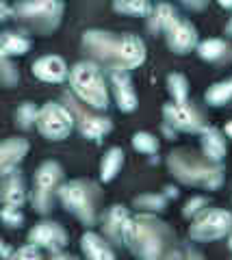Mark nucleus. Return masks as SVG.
Returning a JSON list of instances; mask_svg holds the SVG:
<instances>
[{"label": "nucleus", "mask_w": 232, "mask_h": 260, "mask_svg": "<svg viewBox=\"0 0 232 260\" xmlns=\"http://www.w3.org/2000/svg\"><path fill=\"white\" fill-rule=\"evenodd\" d=\"M81 44L91 59L107 72L115 68L137 70L146 63V44L132 32H113L102 28H89L83 32Z\"/></svg>", "instance_id": "f257e3e1"}, {"label": "nucleus", "mask_w": 232, "mask_h": 260, "mask_svg": "<svg viewBox=\"0 0 232 260\" xmlns=\"http://www.w3.org/2000/svg\"><path fill=\"white\" fill-rule=\"evenodd\" d=\"M122 245L130 249V254L146 260L182 256V251L176 249L178 247L176 232L165 221L156 219L154 213H139L128 217L122 234Z\"/></svg>", "instance_id": "f03ea898"}, {"label": "nucleus", "mask_w": 232, "mask_h": 260, "mask_svg": "<svg viewBox=\"0 0 232 260\" xmlns=\"http://www.w3.org/2000/svg\"><path fill=\"white\" fill-rule=\"evenodd\" d=\"M167 169L180 184L206 191L219 189L226 178V169L221 162H213L204 154H197L189 148H178L167 154Z\"/></svg>", "instance_id": "7ed1b4c3"}, {"label": "nucleus", "mask_w": 232, "mask_h": 260, "mask_svg": "<svg viewBox=\"0 0 232 260\" xmlns=\"http://www.w3.org/2000/svg\"><path fill=\"white\" fill-rule=\"evenodd\" d=\"M72 93L87 107L105 113L111 104L109 85L105 80V72L95 61H78L70 70Z\"/></svg>", "instance_id": "20e7f679"}, {"label": "nucleus", "mask_w": 232, "mask_h": 260, "mask_svg": "<svg viewBox=\"0 0 232 260\" xmlns=\"http://www.w3.org/2000/svg\"><path fill=\"white\" fill-rule=\"evenodd\" d=\"M57 198L61 206L74 215L78 221L85 223L87 228H93L98 221V202H100V186L93 180H70L59 186Z\"/></svg>", "instance_id": "39448f33"}, {"label": "nucleus", "mask_w": 232, "mask_h": 260, "mask_svg": "<svg viewBox=\"0 0 232 260\" xmlns=\"http://www.w3.org/2000/svg\"><path fill=\"white\" fill-rule=\"evenodd\" d=\"M63 11H65L63 0H18L13 3V18L39 35H50L57 30L63 20Z\"/></svg>", "instance_id": "423d86ee"}, {"label": "nucleus", "mask_w": 232, "mask_h": 260, "mask_svg": "<svg viewBox=\"0 0 232 260\" xmlns=\"http://www.w3.org/2000/svg\"><path fill=\"white\" fill-rule=\"evenodd\" d=\"M63 184V167L57 160H46L37 167L33 178V191H30V204L39 215L50 213L54 206V195Z\"/></svg>", "instance_id": "0eeeda50"}, {"label": "nucleus", "mask_w": 232, "mask_h": 260, "mask_svg": "<svg viewBox=\"0 0 232 260\" xmlns=\"http://www.w3.org/2000/svg\"><path fill=\"white\" fill-rule=\"evenodd\" d=\"M74 126H76V119H74V113H72V109L68 104L57 102V100H48L46 104L39 107L37 130L44 139L63 141L70 137Z\"/></svg>", "instance_id": "6e6552de"}, {"label": "nucleus", "mask_w": 232, "mask_h": 260, "mask_svg": "<svg viewBox=\"0 0 232 260\" xmlns=\"http://www.w3.org/2000/svg\"><path fill=\"white\" fill-rule=\"evenodd\" d=\"M232 232V213L223 208H206L189 225V239L195 243H211L226 239Z\"/></svg>", "instance_id": "1a4fd4ad"}, {"label": "nucleus", "mask_w": 232, "mask_h": 260, "mask_svg": "<svg viewBox=\"0 0 232 260\" xmlns=\"http://www.w3.org/2000/svg\"><path fill=\"white\" fill-rule=\"evenodd\" d=\"M68 107L74 113L76 119V128L81 130V135L89 141H102L105 137L113 130V121H111L107 115H102V111H95L91 107H87L85 102H81L78 98H70Z\"/></svg>", "instance_id": "9d476101"}, {"label": "nucleus", "mask_w": 232, "mask_h": 260, "mask_svg": "<svg viewBox=\"0 0 232 260\" xmlns=\"http://www.w3.org/2000/svg\"><path fill=\"white\" fill-rule=\"evenodd\" d=\"M163 121L178 133L200 135L206 128V119L193 102H167L163 104Z\"/></svg>", "instance_id": "9b49d317"}, {"label": "nucleus", "mask_w": 232, "mask_h": 260, "mask_svg": "<svg viewBox=\"0 0 232 260\" xmlns=\"http://www.w3.org/2000/svg\"><path fill=\"white\" fill-rule=\"evenodd\" d=\"M28 243H35L42 249H46L48 254H57V251H63L68 247V232L65 228L57 221H42L35 223L28 230Z\"/></svg>", "instance_id": "f8f14e48"}, {"label": "nucleus", "mask_w": 232, "mask_h": 260, "mask_svg": "<svg viewBox=\"0 0 232 260\" xmlns=\"http://www.w3.org/2000/svg\"><path fill=\"white\" fill-rule=\"evenodd\" d=\"M107 76H109L111 91H113L117 109L122 113H132L137 109L139 100H137V93H135V87H132V80H130V70L115 68V70H109Z\"/></svg>", "instance_id": "ddd939ff"}, {"label": "nucleus", "mask_w": 232, "mask_h": 260, "mask_svg": "<svg viewBox=\"0 0 232 260\" xmlns=\"http://www.w3.org/2000/svg\"><path fill=\"white\" fill-rule=\"evenodd\" d=\"M165 42L174 54H189L191 50L197 48L200 39H197V30L193 24L185 18H178L165 30Z\"/></svg>", "instance_id": "4468645a"}, {"label": "nucleus", "mask_w": 232, "mask_h": 260, "mask_svg": "<svg viewBox=\"0 0 232 260\" xmlns=\"http://www.w3.org/2000/svg\"><path fill=\"white\" fill-rule=\"evenodd\" d=\"M30 74H33L37 80H42V83L59 85V83H65L70 78V68L61 56L46 54V56H39V59L33 61V65H30Z\"/></svg>", "instance_id": "2eb2a0df"}, {"label": "nucleus", "mask_w": 232, "mask_h": 260, "mask_svg": "<svg viewBox=\"0 0 232 260\" xmlns=\"http://www.w3.org/2000/svg\"><path fill=\"white\" fill-rule=\"evenodd\" d=\"M28 150H30V143L24 137H9V139H5L3 145H0V174L11 172V169L18 167L26 158Z\"/></svg>", "instance_id": "dca6fc26"}, {"label": "nucleus", "mask_w": 232, "mask_h": 260, "mask_svg": "<svg viewBox=\"0 0 232 260\" xmlns=\"http://www.w3.org/2000/svg\"><path fill=\"white\" fill-rule=\"evenodd\" d=\"M200 145H202V154L206 158L223 165V158L228 154V145H226V135L221 130H217L215 126H206L200 133Z\"/></svg>", "instance_id": "f3484780"}, {"label": "nucleus", "mask_w": 232, "mask_h": 260, "mask_svg": "<svg viewBox=\"0 0 232 260\" xmlns=\"http://www.w3.org/2000/svg\"><path fill=\"white\" fill-rule=\"evenodd\" d=\"M3 176V186H0V195H3V204L22 206L26 202V186H24V178L20 169L15 167L11 172L0 174Z\"/></svg>", "instance_id": "a211bd4d"}, {"label": "nucleus", "mask_w": 232, "mask_h": 260, "mask_svg": "<svg viewBox=\"0 0 232 260\" xmlns=\"http://www.w3.org/2000/svg\"><path fill=\"white\" fill-rule=\"evenodd\" d=\"M128 208L122 206V204H115L111 206L105 217H102V228H105V234L111 243H122V234H124V225L128 221Z\"/></svg>", "instance_id": "6ab92c4d"}, {"label": "nucleus", "mask_w": 232, "mask_h": 260, "mask_svg": "<svg viewBox=\"0 0 232 260\" xmlns=\"http://www.w3.org/2000/svg\"><path fill=\"white\" fill-rule=\"evenodd\" d=\"M81 251H83V256L91 260H113L115 258L113 247L100 234H95L91 230H87L81 237Z\"/></svg>", "instance_id": "aec40b11"}, {"label": "nucleus", "mask_w": 232, "mask_h": 260, "mask_svg": "<svg viewBox=\"0 0 232 260\" xmlns=\"http://www.w3.org/2000/svg\"><path fill=\"white\" fill-rule=\"evenodd\" d=\"M178 18H180L178 11H176L170 3H158L154 9H152V13L148 15V30L152 35H158V32L165 35V30Z\"/></svg>", "instance_id": "412c9836"}, {"label": "nucleus", "mask_w": 232, "mask_h": 260, "mask_svg": "<svg viewBox=\"0 0 232 260\" xmlns=\"http://www.w3.org/2000/svg\"><path fill=\"white\" fill-rule=\"evenodd\" d=\"M197 56L202 61H209V63H219L223 59H228L232 54V48L226 39H219V37H211V39H204L200 42L195 48Z\"/></svg>", "instance_id": "4be33fe9"}, {"label": "nucleus", "mask_w": 232, "mask_h": 260, "mask_svg": "<svg viewBox=\"0 0 232 260\" xmlns=\"http://www.w3.org/2000/svg\"><path fill=\"white\" fill-rule=\"evenodd\" d=\"M30 50V39L20 35V32H13V30H5L0 35V56H22Z\"/></svg>", "instance_id": "5701e85b"}, {"label": "nucleus", "mask_w": 232, "mask_h": 260, "mask_svg": "<svg viewBox=\"0 0 232 260\" xmlns=\"http://www.w3.org/2000/svg\"><path fill=\"white\" fill-rule=\"evenodd\" d=\"M124 150L122 148H109L105 152V156H102L100 160V180L102 182H111V180H115L117 174L122 172V167H124Z\"/></svg>", "instance_id": "b1692460"}, {"label": "nucleus", "mask_w": 232, "mask_h": 260, "mask_svg": "<svg viewBox=\"0 0 232 260\" xmlns=\"http://www.w3.org/2000/svg\"><path fill=\"white\" fill-rule=\"evenodd\" d=\"M204 102L209 107H226L232 102V76L226 80H219V83L211 85L204 91Z\"/></svg>", "instance_id": "393cba45"}, {"label": "nucleus", "mask_w": 232, "mask_h": 260, "mask_svg": "<svg viewBox=\"0 0 232 260\" xmlns=\"http://www.w3.org/2000/svg\"><path fill=\"white\" fill-rule=\"evenodd\" d=\"M132 206L141 213H163L167 208V195L165 193H141L132 200Z\"/></svg>", "instance_id": "a878e982"}, {"label": "nucleus", "mask_w": 232, "mask_h": 260, "mask_svg": "<svg viewBox=\"0 0 232 260\" xmlns=\"http://www.w3.org/2000/svg\"><path fill=\"white\" fill-rule=\"evenodd\" d=\"M37 117H39V107H35L33 102H22L13 111V124L20 130L37 128Z\"/></svg>", "instance_id": "bb28decb"}, {"label": "nucleus", "mask_w": 232, "mask_h": 260, "mask_svg": "<svg viewBox=\"0 0 232 260\" xmlns=\"http://www.w3.org/2000/svg\"><path fill=\"white\" fill-rule=\"evenodd\" d=\"M167 93L174 102H187L189 100V80L185 74L172 72L167 74Z\"/></svg>", "instance_id": "cd10ccee"}, {"label": "nucleus", "mask_w": 232, "mask_h": 260, "mask_svg": "<svg viewBox=\"0 0 232 260\" xmlns=\"http://www.w3.org/2000/svg\"><path fill=\"white\" fill-rule=\"evenodd\" d=\"M150 0H113V11L122 15H150L152 13Z\"/></svg>", "instance_id": "c85d7f7f"}, {"label": "nucleus", "mask_w": 232, "mask_h": 260, "mask_svg": "<svg viewBox=\"0 0 232 260\" xmlns=\"http://www.w3.org/2000/svg\"><path fill=\"white\" fill-rule=\"evenodd\" d=\"M130 143H132V148L137 152L148 154V156H154V154H158V139L152 133H146V130L135 133Z\"/></svg>", "instance_id": "c756f323"}, {"label": "nucleus", "mask_w": 232, "mask_h": 260, "mask_svg": "<svg viewBox=\"0 0 232 260\" xmlns=\"http://www.w3.org/2000/svg\"><path fill=\"white\" fill-rule=\"evenodd\" d=\"M209 206H211V198H206V195H193V198H189L185 202L182 215H185L187 219H195L200 213H204Z\"/></svg>", "instance_id": "7c9ffc66"}, {"label": "nucleus", "mask_w": 232, "mask_h": 260, "mask_svg": "<svg viewBox=\"0 0 232 260\" xmlns=\"http://www.w3.org/2000/svg\"><path fill=\"white\" fill-rule=\"evenodd\" d=\"M0 74H3V85L7 89H11L20 83V72L15 70V65L9 56H3V61H0Z\"/></svg>", "instance_id": "2f4dec72"}, {"label": "nucleus", "mask_w": 232, "mask_h": 260, "mask_svg": "<svg viewBox=\"0 0 232 260\" xmlns=\"http://www.w3.org/2000/svg\"><path fill=\"white\" fill-rule=\"evenodd\" d=\"M3 221H5V225H9V228H20L22 221H24V215L20 213V206L5 204V208H3Z\"/></svg>", "instance_id": "473e14b6"}, {"label": "nucleus", "mask_w": 232, "mask_h": 260, "mask_svg": "<svg viewBox=\"0 0 232 260\" xmlns=\"http://www.w3.org/2000/svg\"><path fill=\"white\" fill-rule=\"evenodd\" d=\"M13 258H33V260H37V258H42V247L35 245V243H26L24 247L15 249Z\"/></svg>", "instance_id": "72a5a7b5"}, {"label": "nucleus", "mask_w": 232, "mask_h": 260, "mask_svg": "<svg viewBox=\"0 0 232 260\" xmlns=\"http://www.w3.org/2000/svg\"><path fill=\"white\" fill-rule=\"evenodd\" d=\"M180 5L189 11H202V9H206L209 0H180Z\"/></svg>", "instance_id": "f704fd0d"}, {"label": "nucleus", "mask_w": 232, "mask_h": 260, "mask_svg": "<svg viewBox=\"0 0 232 260\" xmlns=\"http://www.w3.org/2000/svg\"><path fill=\"white\" fill-rule=\"evenodd\" d=\"M11 18H13V5H9L7 0H3V3H0V20L7 22Z\"/></svg>", "instance_id": "c9c22d12"}, {"label": "nucleus", "mask_w": 232, "mask_h": 260, "mask_svg": "<svg viewBox=\"0 0 232 260\" xmlns=\"http://www.w3.org/2000/svg\"><path fill=\"white\" fill-rule=\"evenodd\" d=\"M165 195H167V200H176L178 198V189H176V186H165Z\"/></svg>", "instance_id": "e433bc0d"}, {"label": "nucleus", "mask_w": 232, "mask_h": 260, "mask_svg": "<svg viewBox=\"0 0 232 260\" xmlns=\"http://www.w3.org/2000/svg\"><path fill=\"white\" fill-rule=\"evenodd\" d=\"M217 5L221 9H232V0H217Z\"/></svg>", "instance_id": "4c0bfd02"}, {"label": "nucleus", "mask_w": 232, "mask_h": 260, "mask_svg": "<svg viewBox=\"0 0 232 260\" xmlns=\"http://www.w3.org/2000/svg\"><path fill=\"white\" fill-rule=\"evenodd\" d=\"M223 135H226V137H230V139H232V119L228 121L226 126H223Z\"/></svg>", "instance_id": "58836bf2"}, {"label": "nucleus", "mask_w": 232, "mask_h": 260, "mask_svg": "<svg viewBox=\"0 0 232 260\" xmlns=\"http://www.w3.org/2000/svg\"><path fill=\"white\" fill-rule=\"evenodd\" d=\"M3 256H7V258H9V256H13V254H11V249H9V245H7V243H3Z\"/></svg>", "instance_id": "ea45409f"}, {"label": "nucleus", "mask_w": 232, "mask_h": 260, "mask_svg": "<svg viewBox=\"0 0 232 260\" xmlns=\"http://www.w3.org/2000/svg\"><path fill=\"white\" fill-rule=\"evenodd\" d=\"M226 35H230L232 37V18L228 20V24H226Z\"/></svg>", "instance_id": "a19ab883"}, {"label": "nucleus", "mask_w": 232, "mask_h": 260, "mask_svg": "<svg viewBox=\"0 0 232 260\" xmlns=\"http://www.w3.org/2000/svg\"><path fill=\"white\" fill-rule=\"evenodd\" d=\"M228 249H230V251H232V232H230V234H228Z\"/></svg>", "instance_id": "79ce46f5"}]
</instances>
